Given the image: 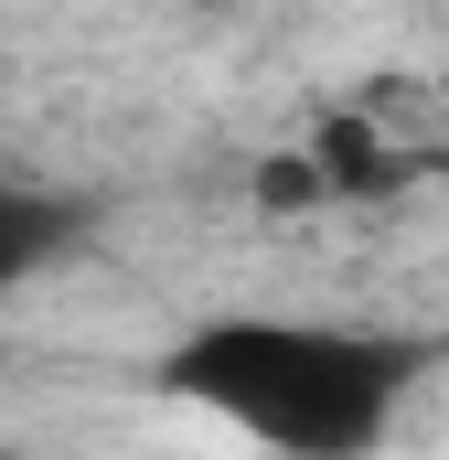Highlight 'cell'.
<instances>
[{
    "label": "cell",
    "mask_w": 449,
    "mask_h": 460,
    "mask_svg": "<svg viewBox=\"0 0 449 460\" xmlns=\"http://www.w3.org/2000/svg\"><path fill=\"white\" fill-rule=\"evenodd\" d=\"M257 204H268V215H300V204L321 215V204H332V182H321V161H311V150H278V161H257Z\"/></svg>",
    "instance_id": "obj_4"
},
{
    "label": "cell",
    "mask_w": 449,
    "mask_h": 460,
    "mask_svg": "<svg viewBox=\"0 0 449 460\" xmlns=\"http://www.w3.org/2000/svg\"><path fill=\"white\" fill-rule=\"evenodd\" d=\"M161 385L204 418H235L268 460H374V439L396 429V396L418 385V353L332 322L224 311L161 353Z\"/></svg>",
    "instance_id": "obj_1"
},
{
    "label": "cell",
    "mask_w": 449,
    "mask_h": 460,
    "mask_svg": "<svg viewBox=\"0 0 449 460\" xmlns=\"http://www.w3.org/2000/svg\"><path fill=\"white\" fill-rule=\"evenodd\" d=\"M311 161H321L332 204H374V193H396V150L374 139V118H321V128H311Z\"/></svg>",
    "instance_id": "obj_3"
},
{
    "label": "cell",
    "mask_w": 449,
    "mask_h": 460,
    "mask_svg": "<svg viewBox=\"0 0 449 460\" xmlns=\"http://www.w3.org/2000/svg\"><path fill=\"white\" fill-rule=\"evenodd\" d=\"M86 235V204L75 193H32V182H0V300L22 279H43L65 246Z\"/></svg>",
    "instance_id": "obj_2"
},
{
    "label": "cell",
    "mask_w": 449,
    "mask_h": 460,
    "mask_svg": "<svg viewBox=\"0 0 449 460\" xmlns=\"http://www.w3.org/2000/svg\"><path fill=\"white\" fill-rule=\"evenodd\" d=\"M0 460H22V450H0Z\"/></svg>",
    "instance_id": "obj_5"
}]
</instances>
